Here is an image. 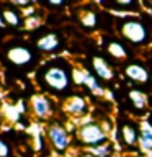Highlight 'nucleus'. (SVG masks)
<instances>
[{"label":"nucleus","mask_w":152,"mask_h":157,"mask_svg":"<svg viewBox=\"0 0 152 157\" xmlns=\"http://www.w3.org/2000/svg\"><path fill=\"white\" fill-rule=\"evenodd\" d=\"M121 33L127 41L134 44H144L149 39V31L147 26L139 20H127L121 25Z\"/></svg>","instance_id":"obj_2"},{"label":"nucleus","mask_w":152,"mask_h":157,"mask_svg":"<svg viewBox=\"0 0 152 157\" xmlns=\"http://www.w3.org/2000/svg\"><path fill=\"white\" fill-rule=\"evenodd\" d=\"M31 110L38 118H46L51 115V101L44 95L31 97Z\"/></svg>","instance_id":"obj_6"},{"label":"nucleus","mask_w":152,"mask_h":157,"mask_svg":"<svg viewBox=\"0 0 152 157\" xmlns=\"http://www.w3.org/2000/svg\"><path fill=\"white\" fill-rule=\"evenodd\" d=\"M83 83H87L88 88L93 92V93H97V95H101L103 90H101V87L98 85V82H97V78L92 75V74H85V82Z\"/></svg>","instance_id":"obj_16"},{"label":"nucleus","mask_w":152,"mask_h":157,"mask_svg":"<svg viewBox=\"0 0 152 157\" xmlns=\"http://www.w3.org/2000/svg\"><path fill=\"white\" fill-rule=\"evenodd\" d=\"M80 157H93L92 154H83V155H80Z\"/></svg>","instance_id":"obj_21"},{"label":"nucleus","mask_w":152,"mask_h":157,"mask_svg":"<svg viewBox=\"0 0 152 157\" xmlns=\"http://www.w3.org/2000/svg\"><path fill=\"white\" fill-rule=\"evenodd\" d=\"M43 80L52 92H66L70 85V71L64 62H52L44 69Z\"/></svg>","instance_id":"obj_1"},{"label":"nucleus","mask_w":152,"mask_h":157,"mask_svg":"<svg viewBox=\"0 0 152 157\" xmlns=\"http://www.w3.org/2000/svg\"><path fill=\"white\" fill-rule=\"evenodd\" d=\"M108 52L111 54L113 57H116V59H124L127 54H126V49L123 48V44L120 43H116V41H113L108 44Z\"/></svg>","instance_id":"obj_14"},{"label":"nucleus","mask_w":152,"mask_h":157,"mask_svg":"<svg viewBox=\"0 0 152 157\" xmlns=\"http://www.w3.org/2000/svg\"><path fill=\"white\" fill-rule=\"evenodd\" d=\"M10 154V147L8 144H5V142L0 139V157H7Z\"/></svg>","instance_id":"obj_19"},{"label":"nucleus","mask_w":152,"mask_h":157,"mask_svg":"<svg viewBox=\"0 0 152 157\" xmlns=\"http://www.w3.org/2000/svg\"><path fill=\"white\" fill-rule=\"evenodd\" d=\"M126 75L132 78L134 82H147L149 80V72H147L146 67L139 66V64H129L126 67Z\"/></svg>","instance_id":"obj_9"},{"label":"nucleus","mask_w":152,"mask_h":157,"mask_svg":"<svg viewBox=\"0 0 152 157\" xmlns=\"http://www.w3.org/2000/svg\"><path fill=\"white\" fill-rule=\"evenodd\" d=\"M141 136H149V137H152V128L147 124V123H144V124H142V128H141Z\"/></svg>","instance_id":"obj_20"},{"label":"nucleus","mask_w":152,"mask_h":157,"mask_svg":"<svg viewBox=\"0 0 152 157\" xmlns=\"http://www.w3.org/2000/svg\"><path fill=\"white\" fill-rule=\"evenodd\" d=\"M78 18H80V23L85 28H95L97 26V15L92 10H83V12H80Z\"/></svg>","instance_id":"obj_12"},{"label":"nucleus","mask_w":152,"mask_h":157,"mask_svg":"<svg viewBox=\"0 0 152 157\" xmlns=\"http://www.w3.org/2000/svg\"><path fill=\"white\" fill-rule=\"evenodd\" d=\"M2 18L7 25H10V26H18L20 25V17H18L17 12H13V10H5L2 13Z\"/></svg>","instance_id":"obj_15"},{"label":"nucleus","mask_w":152,"mask_h":157,"mask_svg":"<svg viewBox=\"0 0 152 157\" xmlns=\"http://www.w3.org/2000/svg\"><path fill=\"white\" fill-rule=\"evenodd\" d=\"M121 136H123V141H124L127 146H136L137 141H139V136H137L136 128L131 126V124H123Z\"/></svg>","instance_id":"obj_11"},{"label":"nucleus","mask_w":152,"mask_h":157,"mask_svg":"<svg viewBox=\"0 0 152 157\" xmlns=\"http://www.w3.org/2000/svg\"><path fill=\"white\" fill-rule=\"evenodd\" d=\"M57 48H59V38L54 33H49L46 36H43L41 39H38V49H41V51L51 52Z\"/></svg>","instance_id":"obj_10"},{"label":"nucleus","mask_w":152,"mask_h":157,"mask_svg":"<svg viewBox=\"0 0 152 157\" xmlns=\"http://www.w3.org/2000/svg\"><path fill=\"white\" fill-rule=\"evenodd\" d=\"M48 136H49V141H51V144H52L54 149L66 151L67 147H69V134H67V131L64 129L61 124L49 126Z\"/></svg>","instance_id":"obj_4"},{"label":"nucleus","mask_w":152,"mask_h":157,"mask_svg":"<svg viewBox=\"0 0 152 157\" xmlns=\"http://www.w3.org/2000/svg\"><path fill=\"white\" fill-rule=\"evenodd\" d=\"M129 98H131L132 105H134L137 110H142V108L146 106V103H147L146 95L142 92H139V90H131L129 92Z\"/></svg>","instance_id":"obj_13"},{"label":"nucleus","mask_w":152,"mask_h":157,"mask_svg":"<svg viewBox=\"0 0 152 157\" xmlns=\"http://www.w3.org/2000/svg\"><path fill=\"white\" fill-rule=\"evenodd\" d=\"M25 25H26V28H36L39 25V18L38 17H29L26 21H25Z\"/></svg>","instance_id":"obj_18"},{"label":"nucleus","mask_w":152,"mask_h":157,"mask_svg":"<svg viewBox=\"0 0 152 157\" xmlns=\"http://www.w3.org/2000/svg\"><path fill=\"white\" fill-rule=\"evenodd\" d=\"M78 139L87 146H103L106 134L101 126L95 124V123H88L78 129Z\"/></svg>","instance_id":"obj_3"},{"label":"nucleus","mask_w":152,"mask_h":157,"mask_svg":"<svg viewBox=\"0 0 152 157\" xmlns=\"http://www.w3.org/2000/svg\"><path fill=\"white\" fill-rule=\"evenodd\" d=\"M93 69H95V74H97V77H100L103 78V80H111L113 78V69L108 66V62L105 61V59H101V57H93Z\"/></svg>","instance_id":"obj_8"},{"label":"nucleus","mask_w":152,"mask_h":157,"mask_svg":"<svg viewBox=\"0 0 152 157\" xmlns=\"http://www.w3.org/2000/svg\"><path fill=\"white\" fill-rule=\"evenodd\" d=\"M139 144L144 151H150L152 149V137L149 136H139Z\"/></svg>","instance_id":"obj_17"},{"label":"nucleus","mask_w":152,"mask_h":157,"mask_svg":"<svg viewBox=\"0 0 152 157\" xmlns=\"http://www.w3.org/2000/svg\"><path fill=\"white\" fill-rule=\"evenodd\" d=\"M7 57L10 62H13L15 66H26L33 61V54L28 48H23V46H15V48H10L8 52H7Z\"/></svg>","instance_id":"obj_5"},{"label":"nucleus","mask_w":152,"mask_h":157,"mask_svg":"<svg viewBox=\"0 0 152 157\" xmlns=\"http://www.w3.org/2000/svg\"><path fill=\"white\" fill-rule=\"evenodd\" d=\"M85 108H87L85 100H83L82 97H78V95L70 97L66 103H64V110H66L69 115H72V116L82 115V113L85 111Z\"/></svg>","instance_id":"obj_7"}]
</instances>
